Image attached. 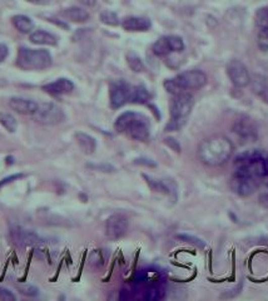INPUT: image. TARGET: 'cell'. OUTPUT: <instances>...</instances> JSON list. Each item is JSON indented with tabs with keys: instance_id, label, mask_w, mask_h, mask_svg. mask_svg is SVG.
Segmentation results:
<instances>
[{
	"instance_id": "obj_9",
	"label": "cell",
	"mask_w": 268,
	"mask_h": 301,
	"mask_svg": "<svg viewBox=\"0 0 268 301\" xmlns=\"http://www.w3.org/2000/svg\"><path fill=\"white\" fill-rule=\"evenodd\" d=\"M128 231V220L123 215H113L105 222V235L111 240L123 237Z\"/></svg>"
},
{
	"instance_id": "obj_20",
	"label": "cell",
	"mask_w": 268,
	"mask_h": 301,
	"mask_svg": "<svg viewBox=\"0 0 268 301\" xmlns=\"http://www.w3.org/2000/svg\"><path fill=\"white\" fill-rule=\"evenodd\" d=\"M13 25L23 34H28V33L32 32L34 28L33 20L27 15H15V17H13Z\"/></svg>"
},
{
	"instance_id": "obj_12",
	"label": "cell",
	"mask_w": 268,
	"mask_h": 301,
	"mask_svg": "<svg viewBox=\"0 0 268 301\" xmlns=\"http://www.w3.org/2000/svg\"><path fill=\"white\" fill-rule=\"evenodd\" d=\"M73 89H74V84H73L72 80L67 79V78H59L56 82L43 85V90H45L48 94L54 95V97L68 94Z\"/></svg>"
},
{
	"instance_id": "obj_26",
	"label": "cell",
	"mask_w": 268,
	"mask_h": 301,
	"mask_svg": "<svg viewBox=\"0 0 268 301\" xmlns=\"http://www.w3.org/2000/svg\"><path fill=\"white\" fill-rule=\"evenodd\" d=\"M0 123L4 126V128L7 129L10 133H14L18 128V122L14 118V116L9 113H2L0 114Z\"/></svg>"
},
{
	"instance_id": "obj_34",
	"label": "cell",
	"mask_w": 268,
	"mask_h": 301,
	"mask_svg": "<svg viewBox=\"0 0 268 301\" xmlns=\"http://www.w3.org/2000/svg\"><path fill=\"white\" fill-rule=\"evenodd\" d=\"M22 177H24V175H22V173H17V175H12V176H9V177H5L4 180L0 181V188L4 187V186H7V185H9V183L14 182V181L19 180V178H22Z\"/></svg>"
},
{
	"instance_id": "obj_28",
	"label": "cell",
	"mask_w": 268,
	"mask_h": 301,
	"mask_svg": "<svg viewBox=\"0 0 268 301\" xmlns=\"http://www.w3.org/2000/svg\"><path fill=\"white\" fill-rule=\"evenodd\" d=\"M257 44L262 52H268V29L258 30L257 34Z\"/></svg>"
},
{
	"instance_id": "obj_17",
	"label": "cell",
	"mask_w": 268,
	"mask_h": 301,
	"mask_svg": "<svg viewBox=\"0 0 268 301\" xmlns=\"http://www.w3.org/2000/svg\"><path fill=\"white\" fill-rule=\"evenodd\" d=\"M166 295L165 287L159 284V282H154L145 287L143 291V299L147 301H157L163 299Z\"/></svg>"
},
{
	"instance_id": "obj_40",
	"label": "cell",
	"mask_w": 268,
	"mask_h": 301,
	"mask_svg": "<svg viewBox=\"0 0 268 301\" xmlns=\"http://www.w3.org/2000/svg\"><path fill=\"white\" fill-rule=\"evenodd\" d=\"M29 3H33V4H40V3H43L44 0H28Z\"/></svg>"
},
{
	"instance_id": "obj_8",
	"label": "cell",
	"mask_w": 268,
	"mask_h": 301,
	"mask_svg": "<svg viewBox=\"0 0 268 301\" xmlns=\"http://www.w3.org/2000/svg\"><path fill=\"white\" fill-rule=\"evenodd\" d=\"M132 85L124 82H113L111 84V105L114 110L131 102Z\"/></svg>"
},
{
	"instance_id": "obj_3",
	"label": "cell",
	"mask_w": 268,
	"mask_h": 301,
	"mask_svg": "<svg viewBox=\"0 0 268 301\" xmlns=\"http://www.w3.org/2000/svg\"><path fill=\"white\" fill-rule=\"evenodd\" d=\"M194 105V98L191 93L183 92L173 95L169 105L171 111V121L166 126V131H178L186 124L188 116L191 114Z\"/></svg>"
},
{
	"instance_id": "obj_36",
	"label": "cell",
	"mask_w": 268,
	"mask_h": 301,
	"mask_svg": "<svg viewBox=\"0 0 268 301\" xmlns=\"http://www.w3.org/2000/svg\"><path fill=\"white\" fill-rule=\"evenodd\" d=\"M166 143H168L169 146L173 147V148L176 149L177 152H179V150H181V148H179V146H178V143H177L176 139H173V138H167V139H166Z\"/></svg>"
},
{
	"instance_id": "obj_30",
	"label": "cell",
	"mask_w": 268,
	"mask_h": 301,
	"mask_svg": "<svg viewBox=\"0 0 268 301\" xmlns=\"http://www.w3.org/2000/svg\"><path fill=\"white\" fill-rule=\"evenodd\" d=\"M19 291L22 292L23 295H25V296H30V297L38 296V294H39V289L38 287L33 286V285H25V286H20Z\"/></svg>"
},
{
	"instance_id": "obj_19",
	"label": "cell",
	"mask_w": 268,
	"mask_h": 301,
	"mask_svg": "<svg viewBox=\"0 0 268 301\" xmlns=\"http://www.w3.org/2000/svg\"><path fill=\"white\" fill-rule=\"evenodd\" d=\"M30 41L38 45H57V38L45 30H36L30 34Z\"/></svg>"
},
{
	"instance_id": "obj_13",
	"label": "cell",
	"mask_w": 268,
	"mask_h": 301,
	"mask_svg": "<svg viewBox=\"0 0 268 301\" xmlns=\"http://www.w3.org/2000/svg\"><path fill=\"white\" fill-rule=\"evenodd\" d=\"M38 106L34 101L25 99V98L14 97L9 101V107L14 112L23 114V116H34V113L38 110Z\"/></svg>"
},
{
	"instance_id": "obj_27",
	"label": "cell",
	"mask_w": 268,
	"mask_h": 301,
	"mask_svg": "<svg viewBox=\"0 0 268 301\" xmlns=\"http://www.w3.org/2000/svg\"><path fill=\"white\" fill-rule=\"evenodd\" d=\"M99 18L100 22L106 25H111V27H117V25H119L118 15L114 12H112V10H103V12L100 13Z\"/></svg>"
},
{
	"instance_id": "obj_6",
	"label": "cell",
	"mask_w": 268,
	"mask_h": 301,
	"mask_svg": "<svg viewBox=\"0 0 268 301\" xmlns=\"http://www.w3.org/2000/svg\"><path fill=\"white\" fill-rule=\"evenodd\" d=\"M33 117L38 123L44 126H56L66 119L63 110L56 103H41Z\"/></svg>"
},
{
	"instance_id": "obj_4",
	"label": "cell",
	"mask_w": 268,
	"mask_h": 301,
	"mask_svg": "<svg viewBox=\"0 0 268 301\" xmlns=\"http://www.w3.org/2000/svg\"><path fill=\"white\" fill-rule=\"evenodd\" d=\"M17 64L24 71H41L51 66V56L45 49L20 48Z\"/></svg>"
},
{
	"instance_id": "obj_32",
	"label": "cell",
	"mask_w": 268,
	"mask_h": 301,
	"mask_svg": "<svg viewBox=\"0 0 268 301\" xmlns=\"http://www.w3.org/2000/svg\"><path fill=\"white\" fill-rule=\"evenodd\" d=\"M0 300L2 301H15L17 297L13 294L10 290L5 289V287H0Z\"/></svg>"
},
{
	"instance_id": "obj_35",
	"label": "cell",
	"mask_w": 268,
	"mask_h": 301,
	"mask_svg": "<svg viewBox=\"0 0 268 301\" xmlns=\"http://www.w3.org/2000/svg\"><path fill=\"white\" fill-rule=\"evenodd\" d=\"M8 54H9V49H8V46L5 45V44L0 43V63H3V62L8 58Z\"/></svg>"
},
{
	"instance_id": "obj_7",
	"label": "cell",
	"mask_w": 268,
	"mask_h": 301,
	"mask_svg": "<svg viewBox=\"0 0 268 301\" xmlns=\"http://www.w3.org/2000/svg\"><path fill=\"white\" fill-rule=\"evenodd\" d=\"M227 74L230 77L231 82L238 88L247 87L251 83L248 69L241 61H237V59H233V61L228 63Z\"/></svg>"
},
{
	"instance_id": "obj_23",
	"label": "cell",
	"mask_w": 268,
	"mask_h": 301,
	"mask_svg": "<svg viewBox=\"0 0 268 301\" xmlns=\"http://www.w3.org/2000/svg\"><path fill=\"white\" fill-rule=\"evenodd\" d=\"M127 63H128L129 68L135 73H140V72L144 71V64H143L142 59L134 52H128L127 53Z\"/></svg>"
},
{
	"instance_id": "obj_24",
	"label": "cell",
	"mask_w": 268,
	"mask_h": 301,
	"mask_svg": "<svg viewBox=\"0 0 268 301\" xmlns=\"http://www.w3.org/2000/svg\"><path fill=\"white\" fill-rule=\"evenodd\" d=\"M254 23L258 30L268 29V7L259 8L254 15Z\"/></svg>"
},
{
	"instance_id": "obj_18",
	"label": "cell",
	"mask_w": 268,
	"mask_h": 301,
	"mask_svg": "<svg viewBox=\"0 0 268 301\" xmlns=\"http://www.w3.org/2000/svg\"><path fill=\"white\" fill-rule=\"evenodd\" d=\"M63 17L67 18L68 20L74 23H84L87 20H89V13L87 10H83L82 8L73 7L69 9H66L63 13Z\"/></svg>"
},
{
	"instance_id": "obj_2",
	"label": "cell",
	"mask_w": 268,
	"mask_h": 301,
	"mask_svg": "<svg viewBox=\"0 0 268 301\" xmlns=\"http://www.w3.org/2000/svg\"><path fill=\"white\" fill-rule=\"evenodd\" d=\"M114 128L119 133L128 134L135 141H147L150 134L149 121L145 116L135 112H124L117 118Z\"/></svg>"
},
{
	"instance_id": "obj_29",
	"label": "cell",
	"mask_w": 268,
	"mask_h": 301,
	"mask_svg": "<svg viewBox=\"0 0 268 301\" xmlns=\"http://www.w3.org/2000/svg\"><path fill=\"white\" fill-rule=\"evenodd\" d=\"M167 39L172 52H182L184 49V43L182 38L177 37V35H168Z\"/></svg>"
},
{
	"instance_id": "obj_11",
	"label": "cell",
	"mask_w": 268,
	"mask_h": 301,
	"mask_svg": "<svg viewBox=\"0 0 268 301\" xmlns=\"http://www.w3.org/2000/svg\"><path fill=\"white\" fill-rule=\"evenodd\" d=\"M231 186L237 194L246 197L256 191L258 180L254 177H233Z\"/></svg>"
},
{
	"instance_id": "obj_38",
	"label": "cell",
	"mask_w": 268,
	"mask_h": 301,
	"mask_svg": "<svg viewBox=\"0 0 268 301\" xmlns=\"http://www.w3.org/2000/svg\"><path fill=\"white\" fill-rule=\"evenodd\" d=\"M259 95H261L262 101H263L264 103H267V105H268V87L264 88V89L262 90L261 93H259Z\"/></svg>"
},
{
	"instance_id": "obj_22",
	"label": "cell",
	"mask_w": 268,
	"mask_h": 301,
	"mask_svg": "<svg viewBox=\"0 0 268 301\" xmlns=\"http://www.w3.org/2000/svg\"><path fill=\"white\" fill-rule=\"evenodd\" d=\"M143 178H144L145 182L149 185V187L152 188L153 191L160 192V193H165V194L171 193V188L168 187V185L165 182V181L155 180V178L149 177V176H147V175H143Z\"/></svg>"
},
{
	"instance_id": "obj_39",
	"label": "cell",
	"mask_w": 268,
	"mask_h": 301,
	"mask_svg": "<svg viewBox=\"0 0 268 301\" xmlns=\"http://www.w3.org/2000/svg\"><path fill=\"white\" fill-rule=\"evenodd\" d=\"M261 202L264 205V206H268V193L261 197Z\"/></svg>"
},
{
	"instance_id": "obj_33",
	"label": "cell",
	"mask_w": 268,
	"mask_h": 301,
	"mask_svg": "<svg viewBox=\"0 0 268 301\" xmlns=\"http://www.w3.org/2000/svg\"><path fill=\"white\" fill-rule=\"evenodd\" d=\"M90 264L95 267H99L103 265V259H101V254L99 250L93 251L92 256H90Z\"/></svg>"
},
{
	"instance_id": "obj_21",
	"label": "cell",
	"mask_w": 268,
	"mask_h": 301,
	"mask_svg": "<svg viewBox=\"0 0 268 301\" xmlns=\"http://www.w3.org/2000/svg\"><path fill=\"white\" fill-rule=\"evenodd\" d=\"M150 99V94L143 85H137L132 87L131 92V102L137 103V105H144Z\"/></svg>"
},
{
	"instance_id": "obj_14",
	"label": "cell",
	"mask_w": 268,
	"mask_h": 301,
	"mask_svg": "<svg viewBox=\"0 0 268 301\" xmlns=\"http://www.w3.org/2000/svg\"><path fill=\"white\" fill-rule=\"evenodd\" d=\"M122 27L127 32H145L150 28V20L147 18L128 17L123 19Z\"/></svg>"
},
{
	"instance_id": "obj_25",
	"label": "cell",
	"mask_w": 268,
	"mask_h": 301,
	"mask_svg": "<svg viewBox=\"0 0 268 301\" xmlns=\"http://www.w3.org/2000/svg\"><path fill=\"white\" fill-rule=\"evenodd\" d=\"M172 52L171 46H169L167 37H162L158 39L154 44H153V53L158 57H165Z\"/></svg>"
},
{
	"instance_id": "obj_16",
	"label": "cell",
	"mask_w": 268,
	"mask_h": 301,
	"mask_svg": "<svg viewBox=\"0 0 268 301\" xmlns=\"http://www.w3.org/2000/svg\"><path fill=\"white\" fill-rule=\"evenodd\" d=\"M74 137L78 146H79V148L82 149V152L84 155H92V153H94L95 148H97V142H95V139L92 136L83 133V132H78V133H75Z\"/></svg>"
},
{
	"instance_id": "obj_1",
	"label": "cell",
	"mask_w": 268,
	"mask_h": 301,
	"mask_svg": "<svg viewBox=\"0 0 268 301\" xmlns=\"http://www.w3.org/2000/svg\"><path fill=\"white\" fill-rule=\"evenodd\" d=\"M233 153V144L227 137L217 136L203 139L198 147V157L207 166H222L227 162Z\"/></svg>"
},
{
	"instance_id": "obj_31",
	"label": "cell",
	"mask_w": 268,
	"mask_h": 301,
	"mask_svg": "<svg viewBox=\"0 0 268 301\" xmlns=\"http://www.w3.org/2000/svg\"><path fill=\"white\" fill-rule=\"evenodd\" d=\"M177 237L181 238V240L187 241V242L193 243V245H196V246H199V247H203V246H204V242H203L202 240H199V238L194 237V236H191V235H178V236H177Z\"/></svg>"
},
{
	"instance_id": "obj_37",
	"label": "cell",
	"mask_w": 268,
	"mask_h": 301,
	"mask_svg": "<svg viewBox=\"0 0 268 301\" xmlns=\"http://www.w3.org/2000/svg\"><path fill=\"white\" fill-rule=\"evenodd\" d=\"M79 2H80V4L85 5V7L92 8V7H94L95 3H97V0H79Z\"/></svg>"
},
{
	"instance_id": "obj_5",
	"label": "cell",
	"mask_w": 268,
	"mask_h": 301,
	"mask_svg": "<svg viewBox=\"0 0 268 301\" xmlns=\"http://www.w3.org/2000/svg\"><path fill=\"white\" fill-rule=\"evenodd\" d=\"M174 84L179 89V92L183 93L191 89H199L204 87L207 83V75L199 69H192V71L183 72L173 78Z\"/></svg>"
},
{
	"instance_id": "obj_10",
	"label": "cell",
	"mask_w": 268,
	"mask_h": 301,
	"mask_svg": "<svg viewBox=\"0 0 268 301\" xmlns=\"http://www.w3.org/2000/svg\"><path fill=\"white\" fill-rule=\"evenodd\" d=\"M233 132H235L239 138L247 142L254 141L257 138V136H258L256 124L248 117H241V118L236 119L235 123H233Z\"/></svg>"
},
{
	"instance_id": "obj_15",
	"label": "cell",
	"mask_w": 268,
	"mask_h": 301,
	"mask_svg": "<svg viewBox=\"0 0 268 301\" xmlns=\"http://www.w3.org/2000/svg\"><path fill=\"white\" fill-rule=\"evenodd\" d=\"M12 236L15 242L22 246L34 245L40 241V237L34 231L24 230V228H15L12 231Z\"/></svg>"
}]
</instances>
